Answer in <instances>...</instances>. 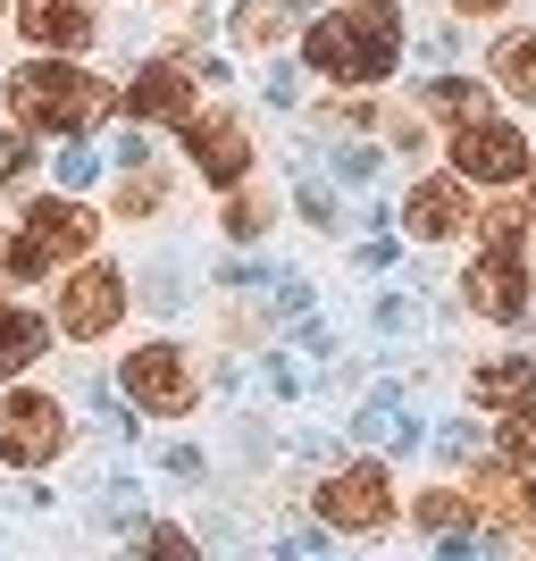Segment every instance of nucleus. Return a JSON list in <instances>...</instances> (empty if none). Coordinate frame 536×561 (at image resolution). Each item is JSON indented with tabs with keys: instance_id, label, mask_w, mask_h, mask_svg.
I'll list each match as a JSON object with an SVG mask.
<instances>
[{
	"instance_id": "1",
	"label": "nucleus",
	"mask_w": 536,
	"mask_h": 561,
	"mask_svg": "<svg viewBox=\"0 0 536 561\" xmlns=\"http://www.w3.org/2000/svg\"><path fill=\"white\" fill-rule=\"evenodd\" d=\"M303 50L335 84H386L402 59V18H395V0H344V9L303 25Z\"/></svg>"
},
{
	"instance_id": "21",
	"label": "nucleus",
	"mask_w": 536,
	"mask_h": 561,
	"mask_svg": "<svg viewBox=\"0 0 536 561\" xmlns=\"http://www.w3.org/2000/svg\"><path fill=\"white\" fill-rule=\"evenodd\" d=\"M494 445H503V461H520V469L536 461V402H512V420H503Z\"/></svg>"
},
{
	"instance_id": "20",
	"label": "nucleus",
	"mask_w": 536,
	"mask_h": 561,
	"mask_svg": "<svg viewBox=\"0 0 536 561\" xmlns=\"http://www.w3.org/2000/svg\"><path fill=\"white\" fill-rule=\"evenodd\" d=\"M160 202H168V185H160V176H151V160H142L135 176L117 185V218H151V210H160Z\"/></svg>"
},
{
	"instance_id": "4",
	"label": "nucleus",
	"mask_w": 536,
	"mask_h": 561,
	"mask_svg": "<svg viewBox=\"0 0 536 561\" xmlns=\"http://www.w3.org/2000/svg\"><path fill=\"white\" fill-rule=\"evenodd\" d=\"M68 453V411L50 394H0V461L43 469Z\"/></svg>"
},
{
	"instance_id": "25",
	"label": "nucleus",
	"mask_w": 536,
	"mask_h": 561,
	"mask_svg": "<svg viewBox=\"0 0 536 561\" xmlns=\"http://www.w3.org/2000/svg\"><path fill=\"white\" fill-rule=\"evenodd\" d=\"M335 176H344V185H369V176H377V151H369V142L335 151Z\"/></svg>"
},
{
	"instance_id": "27",
	"label": "nucleus",
	"mask_w": 536,
	"mask_h": 561,
	"mask_svg": "<svg viewBox=\"0 0 536 561\" xmlns=\"http://www.w3.org/2000/svg\"><path fill=\"white\" fill-rule=\"evenodd\" d=\"M269 101H277V110H294V101H303V76L277 68V76H269Z\"/></svg>"
},
{
	"instance_id": "6",
	"label": "nucleus",
	"mask_w": 536,
	"mask_h": 561,
	"mask_svg": "<svg viewBox=\"0 0 536 561\" xmlns=\"http://www.w3.org/2000/svg\"><path fill=\"white\" fill-rule=\"evenodd\" d=\"M319 519H327V528H352V537L386 528V519H395V486H386V469H377V461L335 469V478L319 486Z\"/></svg>"
},
{
	"instance_id": "11",
	"label": "nucleus",
	"mask_w": 536,
	"mask_h": 561,
	"mask_svg": "<svg viewBox=\"0 0 536 561\" xmlns=\"http://www.w3.org/2000/svg\"><path fill=\"white\" fill-rule=\"evenodd\" d=\"M126 110H135L142 126H185L193 117V76L176 68V59H151V68L126 84Z\"/></svg>"
},
{
	"instance_id": "31",
	"label": "nucleus",
	"mask_w": 536,
	"mask_h": 561,
	"mask_svg": "<svg viewBox=\"0 0 536 561\" xmlns=\"http://www.w3.org/2000/svg\"><path fill=\"white\" fill-rule=\"evenodd\" d=\"M453 9H461V18H503L512 0H453Z\"/></svg>"
},
{
	"instance_id": "9",
	"label": "nucleus",
	"mask_w": 536,
	"mask_h": 561,
	"mask_svg": "<svg viewBox=\"0 0 536 561\" xmlns=\"http://www.w3.org/2000/svg\"><path fill=\"white\" fill-rule=\"evenodd\" d=\"M461 294H469V310H478V319H494V328H512L520 310H528V268L512 260V243H487V260H469Z\"/></svg>"
},
{
	"instance_id": "2",
	"label": "nucleus",
	"mask_w": 536,
	"mask_h": 561,
	"mask_svg": "<svg viewBox=\"0 0 536 561\" xmlns=\"http://www.w3.org/2000/svg\"><path fill=\"white\" fill-rule=\"evenodd\" d=\"M0 93H9V110H18V126H34V135H84V126H101V117H110V101H117L101 76L68 68L59 50L25 59Z\"/></svg>"
},
{
	"instance_id": "3",
	"label": "nucleus",
	"mask_w": 536,
	"mask_h": 561,
	"mask_svg": "<svg viewBox=\"0 0 536 561\" xmlns=\"http://www.w3.org/2000/svg\"><path fill=\"white\" fill-rule=\"evenodd\" d=\"M93 210L84 202H34L25 210V227L0 243V260H9V277H43V268H68V260L93 252Z\"/></svg>"
},
{
	"instance_id": "15",
	"label": "nucleus",
	"mask_w": 536,
	"mask_h": 561,
	"mask_svg": "<svg viewBox=\"0 0 536 561\" xmlns=\"http://www.w3.org/2000/svg\"><path fill=\"white\" fill-rule=\"evenodd\" d=\"M43 344H50V328L34 319V310L0 302V377H18L25 360H43Z\"/></svg>"
},
{
	"instance_id": "23",
	"label": "nucleus",
	"mask_w": 536,
	"mask_h": 561,
	"mask_svg": "<svg viewBox=\"0 0 536 561\" xmlns=\"http://www.w3.org/2000/svg\"><path fill=\"white\" fill-rule=\"evenodd\" d=\"M93 168H101V151H84V142H68V151H59V185H93Z\"/></svg>"
},
{
	"instance_id": "30",
	"label": "nucleus",
	"mask_w": 536,
	"mask_h": 561,
	"mask_svg": "<svg viewBox=\"0 0 536 561\" xmlns=\"http://www.w3.org/2000/svg\"><path fill=\"white\" fill-rule=\"evenodd\" d=\"M487 243H520V210H494L487 218Z\"/></svg>"
},
{
	"instance_id": "24",
	"label": "nucleus",
	"mask_w": 536,
	"mask_h": 561,
	"mask_svg": "<svg viewBox=\"0 0 536 561\" xmlns=\"http://www.w3.org/2000/svg\"><path fill=\"white\" fill-rule=\"evenodd\" d=\"M34 168V151H25V135H0V193H18V176Z\"/></svg>"
},
{
	"instance_id": "8",
	"label": "nucleus",
	"mask_w": 536,
	"mask_h": 561,
	"mask_svg": "<svg viewBox=\"0 0 536 561\" xmlns=\"http://www.w3.org/2000/svg\"><path fill=\"white\" fill-rule=\"evenodd\" d=\"M453 160H461L469 185H520L528 176V142L503 117H469V126H453Z\"/></svg>"
},
{
	"instance_id": "28",
	"label": "nucleus",
	"mask_w": 536,
	"mask_h": 561,
	"mask_svg": "<svg viewBox=\"0 0 536 561\" xmlns=\"http://www.w3.org/2000/svg\"><path fill=\"white\" fill-rule=\"evenodd\" d=\"M142 545H151V553H176V561L193 553V537H176V528H142Z\"/></svg>"
},
{
	"instance_id": "19",
	"label": "nucleus",
	"mask_w": 536,
	"mask_h": 561,
	"mask_svg": "<svg viewBox=\"0 0 536 561\" xmlns=\"http://www.w3.org/2000/svg\"><path fill=\"white\" fill-rule=\"evenodd\" d=\"M427 110L453 117V126H469V117H487V84H469V76H436V84H427Z\"/></svg>"
},
{
	"instance_id": "13",
	"label": "nucleus",
	"mask_w": 536,
	"mask_h": 561,
	"mask_svg": "<svg viewBox=\"0 0 536 561\" xmlns=\"http://www.w3.org/2000/svg\"><path fill=\"white\" fill-rule=\"evenodd\" d=\"M18 9H25V34H34L43 50H84V43L101 34V25L84 18L76 0H18Z\"/></svg>"
},
{
	"instance_id": "22",
	"label": "nucleus",
	"mask_w": 536,
	"mask_h": 561,
	"mask_svg": "<svg viewBox=\"0 0 536 561\" xmlns=\"http://www.w3.org/2000/svg\"><path fill=\"white\" fill-rule=\"evenodd\" d=\"M461 519H469V494H420V528L427 537H461Z\"/></svg>"
},
{
	"instance_id": "10",
	"label": "nucleus",
	"mask_w": 536,
	"mask_h": 561,
	"mask_svg": "<svg viewBox=\"0 0 536 561\" xmlns=\"http://www.w3.org/2000/svg\"><path fill=\"white\" fill-rule=\"evenodd\" d=\"M185 151H193V168H202L210 185H243V168H252V142H243V126H235L227 110H193L185 117Z\"/></svg>"
},
{
	"instance_id": "26",
	"label": "nucleus",
	"mask_w": 536,
	"mask_h": 561,
	"mask_svg": "<svg viewBox=\"0 0 536 561\" xmlns=\"http://www.w3.org/2000/svg\"><path fill=\"white\" fill-rule=\"evenodd\" d=\"M260 227H269V210H260L252 193H243V202H235V210H227V234H235V243H252Z\"/></svg>"
},
{
	"instance_id": "17",
	"label": "nucleus",
	"mask_w": 536,
	"mask_h": 561,
	"mask_svg": "<svg viewBox=\"0 0 536 561\" xmlns=\"http://www.w3.org/2000/svg\"><path fill=\"white\" fill-rule=\"evenodd\" d=\"M285 25H303L285 0H235V43L269 50V43H285Z\"/></svg>"
},
{
	"instance_id": "29",
	"label": "nucleus",
	"mask_w": 536,
	"mask_h": 561,
	"mask_svg": "<svg viewBox=\"0 0 536 561\" xmlns=\"http://www.w3.org/2000/svg\"><path fill=\"white\" fill-rule=\"evenodd\" d=\"M303 218H310V227H327V218H335V202H327V185H303Z\"/></svg>"
},
{
	"instance_id": "18",
	"label": "nucleus",
	"mask_w": 536,
	"mask_h": 561,
	"mask_svg": "<svg viewBox=\"0 0 536 561\" xmlns=\"http://www.w3.org/2000/svg\"><path fill=\"white\" fill-rule=\"evenodd\" d=\"M494 84L536 101V34H503V43H494Z\"/></svg>"
},
{
	"instance_id": "7",
	"label": "nucleus",
	"mask_w": 536,
	"mask_h": 561,
	"mask_svg": "<svg viewBox=\"0 0 536 561\" xmlns=\"http://www.w3.org/2000/svg\"><path fill=\"white\" fill-rule=\"evenodd\" d=\"M117 319H126V277H117V268H101V260H84V268L68 277V294H59V335L101 344Z\"/></svg>"
},
{
	"instance_id": "16",
	"label": "nucleus",
	"mask_w": 536,
	"mask_h": 561,
	"mask_svg": "<svg viewBox=\"0 0 536 561\" xmlns=\"http://www.w3.org/2000/svg\"><path fill=\"white\" fill-rule=\"evenodd\" d=\"M469 394H478V402H503V411H512V402H528V394H536V360H478Z\"/></svg>"
},
{
	"instance_id": "14",
	"label": "nucleus",
	"mask_w": 536,
	"mask_h": 561,
	"mask_svg": "<svg viewBox=\"0 0 536 561\" xmlns=\"http://www.w3.org/2000/svg\"><path fill=\"white\" fill-rule=\"evenodd\" d=\"M469 503L494 519V528H536V494L520 486L512 469H478V486H469Z\"/></svg>"
},
{
	"instance_id": "12",
	"label": "nucleus",
	"mask_w": 536,
	"mask_h": 561,
	"mask_svg": "<svg viewBox=\"0 0 536 561\" xmlns=\"http://www.w3.org/2000/svg\"><path fill=\"white\" fill-rule=\"evenodd\" d=\"M402 227L420 234V243H444V234L469 227V202L453 176H427V185H411V202H402Z\"/></svg>"
},
{
	"instance_id": "5",
	"label": "nucleus",
	"mask_w": 536,
	"mask_h": 561,
	"mask_svg": "<svg viewBox=\"0 0 536 561\" xmlns=\"http://www.w3.org/2000/svg\"><path fill=\"white\" fill-rule=\"evenodd\" d=\"M126 402L135 411H151V420H185L193 411V369H185V352L176 344H142V352H126Z\"/></svg>"
}]
</instances>
